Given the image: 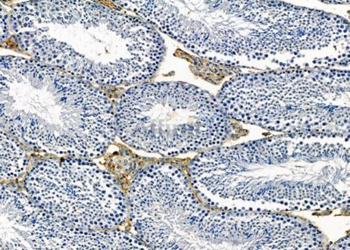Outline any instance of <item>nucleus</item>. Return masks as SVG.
I'll use <instances>...</instances> for the list:
<instances>
[{
  "label": "nucleus",
  "instance_id": "nucleus-10",
  "mask_svg": "<svg viewBox=\"0 0 350 250\" xmlns=\"http://www.w3.org/2000/svg\"><path fill=\"white\" fill-rule=\"evenodd\" d=\"M0 14H1L0 18H1V42H3L8 38L11 33L10 15L5 12L3 6H1Z\"/></svg>",
  "mask_w": 350,
  "mask_h": 250
},
{
  "label": "nucleus",
  "instance_id": "nucleus-11",
  "mask_svg": "<svg viewBox=\"0 0 350 250\" xmlns=\"http://www.w3.org/2000/svg\"><path fill=\"white\" fill-rule=\"evenodd\" d=\"M332 249H350L349 246V237L347 236L345 238L339 240L338 242L336 243L334 247L331 248Z\"/></svg>",
  "mask_w": 350,
  "mask_h": 250
},
{
  "label": "nucleus",
  "instance_id": "nucleus-1",
  "mask_svg": "<svg viewBox=\"0 0 350 250\" xmlns=\"http://www.w3.org/2000/svg\"><path fill=\"white\" fill-rule=\"evenodd\" d=\"M208 61L257 71L349 70V22L280 1H117Z\"/></svg>",
  "mask_w": 350,
  "mask_h": 250
},
{
  "label": "nucleus",
  "instance_id": "nucleus-2",
  "mask_svg": "<svg viewBox=\"0 0 350 250\" xmlns=\"http://www.w3.org/2000/svg\"><path fill=\"white\" fill-rule=\"evenodd\" d=\"M349 139L284 135L220 146L190 161L204 204L228 211L349 209Z\"/></svg>",
  "mask_w": 350,
  "mask_h": 250
},
{
  "label": "nucleus",
  "instance_id": "nucleus-6",
  "mask_svg": "<svg viewBox=\"0 0 350 250\" xmlns=\"http://www.w3.org/2000/svg\"><path fill=\"white\" fill-rule=\"evenodd\" d=\"M117 135L131 148L174 157L217 148L235 133L218 99L191 84L144 83L115 108Z\"/></svg>",
  "mask_w": 350,
  "mask_h": 250
},
{
  "label": "nucleus",
  "instance_id": "nucleus-7",
  "mask_svg": "<svg viewBox=\"0 0 350 250\" xmlns=\"http://www.w3.org/2000/svg\"><path fill=\"white\" fill-rule=\"evenodd\" d=\"M24 187L39 207L81 229H118L129 218L117 180L89 158L46 159L28 171Z\"/></svg>",
  "mask_w": 350,
  "mask_h": 250
},
{
  "label": "nucleus",
  "instance_id": "nucleus-3",
  "mask_svg": "<svg viewBox=\"0 0 350 250\" xmlns=\"http://www.w3.org/2000/svg\"><path fill=\"white\" fill-rule=\"evenodd\" d=\"M9 15L22 52L94 86L146 83L164 59V40L156 28L101 3L21 2Z\"/></svg>",
  "mask_w": 350,
  "mask_h": 250
},
{
  "label": "nucleus",
  "instance_id": "nucleus-9",
  "mask_svg": "<svg viewBox=\"0 0 350 250\" xmlns=\"http://www.w3.org/2000/svg\"><path fill=\"white\" fill-rule=\"evenodd\" d=\"M1 180H17L26 173L29 158L26 151L14 137L1 129Z\"/></svg>",
  "mask_w": 350,
  "mask_h": 250
},
{
  "label": "nucleus",
  "instance_id": "nucleus-4",
  "mask_svg": "<svg viewBox=\"0 0 350 250\" xmlns=\"http://www.w3.org/2000/svg\"><path fill=\"white\" fill-rule=\"evenodd\" d=\"M2 129L57 157H102L117 137L113 105L98 87L32 58L2 55Z\"/></svg>",
  "mask_w": 350,
  "mask_h": 250
},
{
  "label": "nucleus",
  "instance_id": "nucleus-8",
  "mask_svg": "<svg viewBox=\"0 0 350 250\" xmlns=\"http://www.w3.org/2000/svg\"><path fill=\"white\" fill-rule=\"evenodd\" d=\"M0 250L151 249L135 234L81 229L53 217L16 187L1 184Z\"/></svg>",
  "mask_w": 350,
  "mask_h": 250
},
{
  "label": "nucleus",
  "instance_id": "nucleus-5",
  "mask_svg": "<svg viewBox=\"0 0 350 250\" xmlns=\"http://www.w3.org/2000/svg\"><path fill=\"white\" fill-rule=\"evenodd\" d=\"M217 99L231 120L242 123L284 135L349 139V70L247 72L225 83Z\"/></svg>",
  "mask_w": 350,
  "mask_h": 250
}]
</instances>
